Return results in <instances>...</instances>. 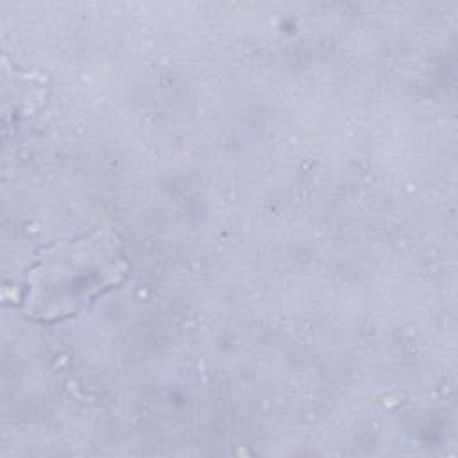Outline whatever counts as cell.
<instances>
[{
    "label": "cell",
    "mask_w": 458,
    "mask_h": 458,
    "mask_svg": "<svg viewBox=\"0 0 458 458\" xmlns=\"http://www.w3.org/2000/svg\"><path fill=\"white\" fill-rule=\"evenodd\" d=\"M127 272L120 243L111 233H93L50 247L27 277L25 310L45 322L84 310Z\"/></svg>",
    "instance_id": "1"
}]
</instances>
